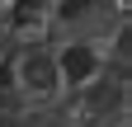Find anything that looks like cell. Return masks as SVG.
<instances>
[{
  "mask_svg": "<svg viewBox=\"0 0 132 127\" xmlns=\"http://www.w3.org/2000/svg\"><path fill=\"white\" fill-rule=\"evenodd\" d=\"M10 80L19 94L28 99H57L61 94V80H57V57L47 47H19L10 57Z\"/></svg>",
  "mask_w": 132,
  "mask_h": 127,
  "instance_id": "obj_1",
  "label": "cell"
},
{
  "mask_svg": "<svg viewBox=\"0 0 132 127\" xmlns=\"http://www.w3.org/2000/svg\"><path fill=\"white\" fill-rule=\"evenodd\" d=\"M57 80H61V89L66 94H76V89H85L94 75H104V52H99L94 42H85V38H76V42H66V47H57Z\"/></svg>",
  "mask_w": 132,
  "mask_h": 127,
  "instance_id": "obj_2",
  "label": "cell"
},
{
  "mask_svg": "<svg viewBox=\"0 0 132 127\" xmlns=\"http://www.w3.org/2000/svg\"><path fill=\"white\" fill-rule=\"evenodd\" d=\"M109 0H57V19H66V24H85L90 14H99Z\"/></svg>",
  "mask_w": 132,
  "mask_h": 127,
  "instance_id": "obj_3",
  "label": "cell"
},
{
  "mask_svg": "<svg viewBox=\"0 0 132 127\" xmlns=\"http://www.w3.org/2000/svg\"><path fill=\"white\" fill-rule=\"evenodd\" d=\"M0 127H28V122L14 113V108H0Z\"/></svg>",
  "mask_w": 132,
  "mask_h": 127,
  "instance_id": "obj_4",
  "label": "cell"
},
{
  "mask_svg": "<svg viewBox=\"0 0 132 127\" xmlns=\"http://www.w3.org/2000/svg\"><path fill=\"white\" fill-rule=\"evenodd\" d=\"M10 57H14V52H0V85H14V80H10Z\"/></svg>",
  "mask_w": 132,
  "mask_h": 127,
  "instance_id": "obj_5",
  "label": "cell"
}]
</instances>
